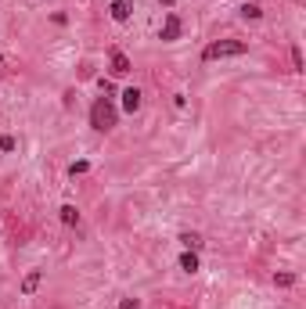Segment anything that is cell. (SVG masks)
I'll return each instance as SVG.
<instances>
[{
  "mask_svg": "<svg viewBox=\"0 0 306 309\" xmlns=\"http://www.w3.org/2000/svg\"><path fill=\"white\" fill-rule=\"evenodd\" d=\"M90 126H94L98 133H108L115 126V108L108 97H98L94 104H90Z\"/></svg>",
  "mask_w": 306,
  "mask_h": 309,
  "instance_id": "1",
  "label": "cell"
},
{
  "mask_svg": "<svg viewBox=\"0 0 306 309\" xmlns=\"http://www.w3.org/2000/svg\"><path fill=\"white\" fill-rule=\"evenodd\" d=\"M245 51H249V43H245V40H216V43H209V47L202 51V58L205 61H216V58H238Z\"/></svg>",
  "mask_w": 306,
  "mask_h": 309,
  "instance_id": "2",
  "label": "cell"
},
{
  "mask_svg": "<svg viewBox=\"0 0 306 309\" xmlns=\"http://www.w3.org/2000/svg\"><path fill=\"white\" fill-rule=\"evenodd\" d=\"M180 33H184V25H180V18L170 11L166 14V22H162V33H159V40H166V43H173V40H180Z\"/></svg>",
  "mask_w": 306,
  "mask_h": 309,
  "instance_id": "3",
  "label": "cell"
},
{
  "mask_svg": "<svg viewBox=\"0 0 306 309\" xmlns=\"http://www.w3.org/2000/svg\"><path fill=\"white\" fill-rule=\"evenodd\" d=\"M141 97H144V94H141L137 86H126V90H122V112H130V115H133L137 108H141Z\"/></svg>",
  "mask_w": 306,
  "mask_h": 309,
  "instance_id": "4",
  "label": "cell"
},
{
  "mask_svg": "<svg viewBox=\"0 0 306 309\" xmlns=\"http://www.w3.org/2000/svg\"><path fill=\"white\" fill-rule=\"evenodd\" d=\"M43 284V270H33V273H25V281H22V295H36Z\"/></svg>",
  "mask_w": 306,
  "mask_h": 309,
  "instance_id": "5",
  "label": "cell"
},
{
  "mask_svg": "<svg viewBox=\"0 0 306 309\" xmlns=\"http://www.w3.org/2000/svg\"><path fill=\"white\" fill-rule=\"evenodd\" d=\"M133 14V0H112V18L115 22H126Z\"/></svg>",
  "mask_w": 306,
  "mask_h": 309,
  "instance_id": "6",
  "label": "cell"
},
{
  "mask_svg": "<svg viewBox=\"0 0 306 309\" xmlns=\"http://www.w3.org/2000/svg\"><path fill=\"white\" fill-rule=\"evenodd\" d=\"M112 72L115 76H126L130 72V58L122 54V51H112Z\"/></svg>",
  "mask_w": 306,
  "mask_h": 309,
  "instance_id": "7",
  "label": "cell"
},
{
  "mask_svg": "<svg viewBox=\"0 0 306 309\" xmlns=\"http://www.w3.org/2000/svg\"><path fill=\"white\" fill-rule=\"evenodd\" d=\"M180 241H184V248H188V252H198V248H202V234H195V230H184V234H180Z\"/></svg>",
  "mask_w": 306,
  "mask_h": 309,
  "instance_id": "8",
  "label": "cell"
},
{
  "mask_svg": "<svg viewBox=\"0 0 306 309\" xmlns=\"http://www.w3.org/2000/svg\"><path fill=\"white\" fill-rule=\"evenodd\" d=\"M61 223L76 227V223H80V209H76V205H61Z\"/></svg>",
  "mask_w": 306,
  "mask_h": 309,
  "instance_id": "9",
  "label": "cell"
},
{
  "mask_svg": "<svg viewBox=\"0 0 306 309\" xmlns=\"http://www.w3.org/2000/svg\"><path fill=\"white\" fill-rule=\"evenodd\" d=\"M180 270H184V273H195V270H198V255H195V252H184V255H180Z\"/></svg>",
  "mask_w": 306,
  "mask_h": 309,
  "instance_id": "10",
  "label": "cell"
},
{
  "mask_svg": "<svg viewBox=\"0 0 306 309\" xmlns=\"http://www.w3.org/2000/svg\"><path fill=\"white\" fill-rule=\"evenodd\" d=\"M259 14H263V11H259V4H256V0H249V4L241 7V18H252V22H256Z\"/></svg>",
  "mask_w": 306,
  "mask_h": 309,
  "instance_id": "11",
  "label": "cell"
},
{
  "mask_svg": "<svg viewBox=\"0 0 306 309\" xmlns=\"http://www.w3.org/2000/svg\"><path fill=\"white\" fill-rule=\"evenodd\" d=\"M274 284H278V288H292L296 284V273H274Z\"/></svg>",
  "mask_w": 306,
  "mask_h": 309,
  "instance_id": "12",
  "label": "cell"
},
{
  "mask_svg": "<svg viewBox=\"0 0 306 309\" xmlns=\"http://www.w3.org/2000/svg\"><path fill=\"white\" fill-rule=\"evenodd\" d=\"M14 148H18V141H14L11 133H4V137H0V151H14Z\"/></svg>",
  "mask_w": 306,
  "mask_h": 309,
  "instance_id": "13",
  "label": "cell"
},
{
  "mask_svg": "<svg viewBox=\"0 0 306 309\" xmlns=\"http://www.w3.org/2000/svg\"><path fill=\"white\" fill-rule=\"evenodd\" d=\"M87 169H90V162H72V165H69V176H83Z\"/></svg>",
  "mask_w": 306,
  "mask_h": 309,
  "instance_id": "14",
  "label": "cell"
},
{
  "mask_svg": "<svg viewBox=\"0 0 306 309\" xmlns=\"http://www.w3.org/2000/svg\"><path fill=\"white\" fill-rule=\"evenodd\" d=\"M292 69L303 72V51H299V47H292Z\"/></svg>",
  "mask_w": 306,
  "mask_h": 309,
  "instance_id": "15",
  "label": "cell"
},
{
  "mask_svg": "<svg viewBox=\"0 0 306 309\" xmlns=\"http://www.w3.org/2000/svg\"><path fill=\"white\" fill-rule=\"evenodd\" d=\"M119 309H137V299H122V302H119Z\"/></svg>",
  "mask_w": 306,
  "mask_h": 309,
  "instance_id": "16",
  "label": "cell"
},
{
  "mask_svg": "<svg viewBox=\"0 0 306 309\" xmlns=\"http://www.w3.org/2000/svg\"><path fill=\"white\" fill-rule=\"evenodd\" d=\"M159 4H162V7H173V4H177V0H159Z\"/></svg>",
  "mask_w": 306,
  "mask_h": 309,
  "instance_id": "17",
  "label": "cell"
}]
</instances>
